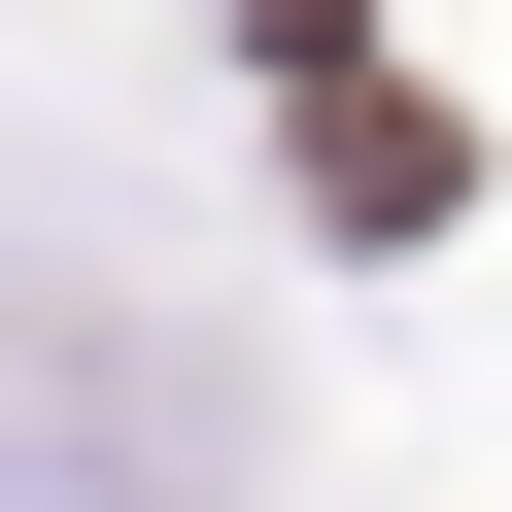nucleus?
<instances>
[{
  "instance_id": "f257e3e1",
  "label": "nucleus",
  "mask_w": 512,
  "mask_h": 512,
  "mask_svg": "<svg viewBox=\"0 0 512 512\" xmlns=\"http://www.w3.org/2000/svg\"><path fill=\"white\" fill-rule=\"evenodd\" d=\"M0 512H239V342L137 274H0Z\"/></svg>"
}]
</instances>
